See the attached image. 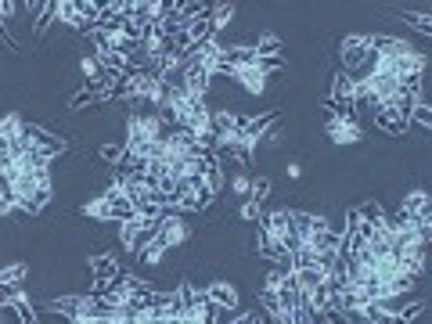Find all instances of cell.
<instances>
[{"label": "cell", "mask_w": 432, "mask_h": 324, "mask_svg": "<svg viewBox=\"0 0 432 324\" xmlns=\"http://www.w3.org/2000/svg\"><path fill=\"white\" fill-rule=\"evenodd\" d=\"M324 130H328V137H332V144H357V141H364L361 122L346 119V115H328Z\"/></svg>", "instance_id": "1"}, {"label": "cell", "mask_w": 432, "mask_h": 324, "mask_svg": "<svg viewBox=\"0 0 432 324\" xmlns=\"http://www.w3.org/2000/svg\"><path fill=\"white\" fill-rule=\"evenodd\" d=\"M202 295H206V303H209L213 310H235V307H238V288L227 285V281H213Z\"/></svg>", "instance_id": "5"}, {"label": "cell", "mask_w": 432, "mask_h": 324, "mask_svg": "<svg viewBox=\"0 0 432 324\" xmlns=\"http://www.w3.org/2000/svg\"><path fill=\"white\" fill-rule=\"evenodd\" d=\"M25 278V267L22 263H11V267H0V285L4 288H18Z\"/></svg>", "instance_id": "10"}, {"label": "cell", "mask_w": 432, "mask_h": 324, "mask_svg": "<svg viewBox=\"0 0 432 324\" xmlns=\"http://www.w3.org/2000/svg\"><path fill=\"white\" fill-rule=\"evenodd\" d=\"M242 216H245V220H256V216H260V206L245 198V202H242Z\"/></svg>", "instance_id": "15"}, {"label": "cell", "mask_w": 432, "mask_h": 324, "mask_svg": "<svg viewBox=\"0 0 432 324\" xmlns=\"http://www.w3.org/2000/svg\"><path fill=\"white\" fill-rule=\"evenodd\" d=\"M15 209V202H11V198H4V195H0V216H8Z\"/></svg>", "instance_id": "17"}, {"label": "cell", "mask_w": 432, "mask_h": 324, "mask_svg": "<svg viewBox=\"0 0 432 324\" xmlns=\"http://www.w3.org/2000/svg\"><path fill=\"white\" fill-rule=\"evenodd\" d=\"M411 119L418 122V127H432V108H428L425 101H414V105H411Z\"/></svg>", "instance_id": "11"}, {"label": "cell", "mask_w": 432, "mask_h": 324, "mask_svg": "<svg viewBox=\"0 0 432 324\" xmlns=\"http://www.w3.org/2000/svg\"><path fill=\"white\" fill-rule=\"evenodd\" d=\"M22 134H25V122L18 112H8L0 119V148H11L15 141H22Z\"/></svg>", "instance_id": "7"}, {"label": "cell", "mask_w": 432, "mask_h": 324, "mask_svg": "<svg viewBox=\"0 0 432 324\" xmlns=\"http://www.w3.org/2000/svg\"><path fill=\"white\" fill-rule=\"evenodd\" d=\"M267 195H270V184H267L263 177H260V181H252V188H249V202H256V206H260Z\"/></svg>", "instance_id": "13"}, {"label": "cell", "mask_w": 432, "mask_h": 324, "mask_svg": "<svg viewBox=\"0 0 432 324\" xmlns=\"http://www.w3.org/2000/svg\"><path fill=\"white\" fill-rule=\"evenodd\" d=\"M80 213H83V216H90V220H116L112 206L105 202V195H101V198H94V202H87Z\"/></svg>", "instance_id": "9"}, {"label": "cell", "mask_w": 432, "mask_h": 324, "mask_svg": "<svg viewBox=\"0 0 432 324\" xmlns=\"http://www.w3.org/2000/svg\"><path fill=\"white\" fill-rule=\"evenodd\" d=\"M403 22H411L414 29H421V33H432V18L428 15H414V11H403Z\"/></svg>", "instance_id": "14"}, {"label": "cell", "mask_w": 432, "mask_h": 324, "mask_svg": "<svg viewBox=\"0 0 432 324\" xmlns=\"http://www.w3.org/2000/svg\"><path fill=\"white\" fill-rule=\"evenodd\" d=\"M227 76L238 80L249 94H263V90H267V76H263V72H260L256 65H235L231 72H227Z\"/></svg>", "instance_id": "6"}, {"label": "cell", "mask_w": 432, "mask_h": 324, "mask_svg": "<svg viewBox=\"0 0 432 324\" xmlns=\"http://www.w3.org/2000/svg\"><path fill=\"white\" fill-rule=\"evenodd\" d=\"M90 267H94V292L109 288L112 281H119V278H123V267H119L116 253H97V256L90 260Z\"/></svg>", "instance_id": "3"}, {"label": "cell", "mask_w": 432, "mask_h": 324, "mask_svg": "<svg viewBox=\"0 0 432 324\" xmlns=\"http://www.w3.org/2000/svg\"><path fill=\"white\" fill-rule=\"evenodd\" d=\"M188 223H184V216H176V213H162V220H159V227H155V238L166 245V248H173V245H184L188 241Z\"/></svg>", "instance_id": "4"}, {"label": "cell", "mask_w": 432, "mask_h": 324, "mask_svg": "<svg viewBox=\"0 0 432 324\" xmlns=\"http://www.w3.org/2000/svg\"><path fill=\"white\" fill-rule=\"evenodd\" d=\"M231 188H235L238 195H249V188H252V181H249V177H231Z\"/></svg>", "instance_id": "16"}, {"label": "cell", "mask_w": 432, "mask_h": 324, "mask_svg": "<svg viewBox=\"0 0 432 324\" xmlns=\"http://www.w3.org/2000/svg\"><path fill=\"white\" fill-rule=\"evenodd\" d=\"M371 47H375V36H346V40H342V47H339L342 65H346V69L368 65V58H371ZM346 69H342V72H346Z\"/></svg>", "instance_id": "2"}, {"label": "cell", "mask_w": 432, "mask_h": 324, "mask_svg": "<svg viewBox=\"0 0 432 324\" xmlns=\"http://www.w3.org/2000/svg\"><path fill=\"white\" fill-rule=\"evenodd\" d=\"M101 159H105V162H116V166H123V159H126V148H123V144H105V148H101Z\"/></svg>", "instance_id": "12"}, {"label": "cell", "mask_w": 432, "mask_h": 324, "mask_svg": "<svg viewBox=\"0 0 432 324\" xmlns=\"http://www.w3.org/2000/svg\"><path fill=\"white\" fill-rule=\"evenodd\" d=\"M137 260H141V263H148V267L162 263V260H166V245H162V241H159L155 234H151V238H148V241H144V245L137 248Z\"/></svg>", "instance_id": "8"}]
</instances>
